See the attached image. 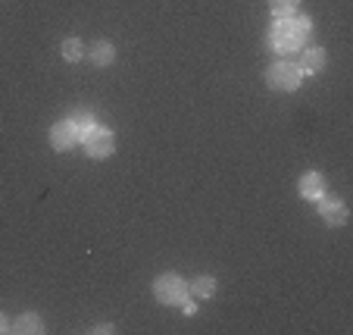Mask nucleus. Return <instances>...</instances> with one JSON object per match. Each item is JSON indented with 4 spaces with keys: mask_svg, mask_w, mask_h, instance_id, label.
I'll use <instances>...</instances> for the list:
<instances>
[{
    "mask_svg": "<svg viewBox=\"0 0 353 335\" xmlns=\"http://www.w3.org/2000/svg\"><path fill=\"white\" fill-rule=\"evenodd\" d=\"M116 326H110V323H103V326H94V332H113Z\"/></svg>",
    "mask_w": 353,
    "mask_h": 335,
    "instance_id": "obj_16",
    "label": "nucleus"
},
{
    "mask_svg": "<svg viewBox=\"0 0 353 335\" xmlns=\"http://www.w3.org/2000/svg\"><path fill=\"white\" fill-rule=\"evenodd\" d=\"M310 32H313V22L310 16H288V19H275L272 28L266 32V44L275 54H297L303 50Z\"/></svg>",
    "mask_w": 353,
    "mask_h": 335,
    "instance_id": "obj_1",
    "label": "nucleus"
},
{
    "mask_svg": "<svg viewBox=\"0 0 353 335\" xmlns=\"http://www.w3.org/2000/svg\"><path fill=\"white\" fill-rule=\"evenodd\" d=\"M69 122L75 126V132H79V138H85L88 132H91L94 126H97V119H94V113H88V110H79V113L69 116Z\"/></svg>",
    "mask_w": 353,
    "mask_h": 335,
    "instance_id": "obj_13",
    "label": "nucleus"
},
{
    "mask_svg": "<svg viewBox=\"0 0 353 335\" xmlns=\"http://www.w3.org/2000/svg\"><path fill=\"white\" fill-rule=\"evenodd\" d=\"M316 207H319V216L328 222V226H344L347 216H350L347 204L341 201L338 195H322L319 201H316Z\"/></svg>",
    "mask_w": 353,
    "mask_h": 335,
    "instance_id": "obj_5",
    "label": "nucleus"
},
{
    "mask_svg": "<svg viewBox=\"0 0 353 335\" xmlns=\"http://www.w3.org/2000/svg\"><path fill=\"white\" fill-rule=\"evenodd\" d=\"M297 191L303 201H319V198L325 195V179H322V173H316V169L303 173L297 182Z\"/></svg>",
    "mask_w": 353,
    "mask_h": 335,
    "instance_id": "obj_7",
    "label": "nucleus"
},
{
    "mask_svg": "<svg viewBox=\"0 0 353 335\" xmlns=\"http://www.w3.org/2000/svg\"><path fill=\"white\" fill-rule=\"evenodd\" d=\"M79 132H75V126L69 119H63V122H57L54 128H50V144H54V151H72L75 144H79Z\"/></svg>",
    "mask_w": 353,
    "mask_h": 335,
    "instance_id": "obj_6",
    "label": "nucleus"
},
{
    "mask_svg": "<svg viewBox=\"0 0 353 335\" xmlns=\"http://www.w3.org/2000/svg\"><path fill=\"white\" fill-rule=\"evenodd\" d=\"M7 329H10V323H7V316L0 314V332H7Z\"/></svg>",
    "mask_w": 353,
    "mask_h": 335,
    "instance_id": "obj_17",
    "label": "nucleus"
},
{
    "mask_svg": "<svg viewBox=\"0 0 353 335\" xmlns=\"http://www.w3.org/2000/svg\"><path fill=\"white\" fill-rule=\"evenodd\" d=\"M300 0H269V13L275 19H288V16H297Z\"/></svg>",
    "mask_w": 353,
    "mask_h": 335,
    "instance_id": "obj_12",
    "label": "nucleus"
},
{
    "mask_svg": "<svg viewBox=\"0 0 353 335\" xmlns=\"http://www.w3.org/2000/svg\"><path fill=\"white\" fill-rule=\"evenodd\" d=\"M154 295L160 304L166 307H181V301L188 298V282L181 279L179 273H163L160 279L154 282Z\"/></svg>",
    "mask_w": 353,
    "mask_h": 335,
    "instance_id": "obj_3",
    "label": "nucleus"
},
{
    "mask_svg": "<svg viewBox=\"0 0 353 335\" xmlns=\"http://www.w3.org/2000/svg\"><path fill=\"white\" fill-rule=\"evenodd\" d=\"M300 82H303V73H300V66L291 60H279L266 69V85L272 88V91H281V94L297 91Z\"/></svg>",
    "mask_w": 353,
    "mask_h": 335,
    "instance_id": "obj_2",
    "label": "nucleus"
},
{
    "mask_svg": "<svg viewBox=\"0 0 353 335\" xmlns=\"http://www.w3.org/2000/svg\"><path fill=\"white\" fill-rule=\"evenodd\" d=\"M60 50H63V60H66V63H79L81 57H85V47H81L79 38H66Z\"/></svg>",
    "mask_w": 353,
    "mask_h": 335,
    "instance_id": "obj_14",
    "label": "nucleus"
},
{
    "mask_svg": "<svg viewBox=\"0 0 353 335\" xmlns=\"http://www.w3.org/2000/svg\"><path fill=\"white\" fill-rule=\"evenodd\" d=\"M181 310H185L188 316H194V314H197V304H191V301L185 298V301H181Z\"/></svg>",
    "mask_w": 353,
    "mask_h": 335,
    "instance_id": "obj_15",
    "label": "nucleus"
},
{
    "mask_svg": "<svg viewBox=\"0 0 353 335\" xmlns=\"http://www.w3.org/2000/svg\"><path fill=\"white\" fill-rule=\"evenodd\" d=\"M88 57H91L94 66H110V63L116 60V47L110 44V41H97V44L91 47V54H88Z\"/></svg>",
    "mask_w": 353,
    "mask_h": 335,
    "instance_id": "obj_11",
    "label": "nucleus"
},
{
    "mask_svg": "<svg viewBox=\"0 0 353 335\" xmlns=\"http://www.w3.org/2000/svg\"><path fill=\"white\" fill-rule=\"evenodd\" d=\"M10 329H13V332H19V335H28V332L41 335V332H44V320H41L38 314H22Z\"/></svg>",
    "mask_w": 353,
    "mask_h": 335,
    "instance_id": "obj_9",
    "label": "nucleus"
},
{
    "mask_svg": "<svg viewBox=\"0 0 353 335\" xmlns=\"http://www.w3.org/2000/svg\"><path fill=\"white\" fill-rule=\"evenodd\" d=\"M188 295L200 298V301L213 298V295H216V279H213V276H197V279L188 285Z\"/></svg>",
    "mask_w": 353,
    "mask_h": 335,
    "instance_id": "obj_10",
    "label": "nucleus"
},
{
    "mask_svg": "<svg viewBox=\"0 0 353 335\" xmlns=\"http://www.w3.org/2000/svg\"><path fill=\"white\" fill-rule=\"evenodd\" d=\"M300 73H319L322 66H325V50L322 47H307V50H300Z\"/></svg>",
    "mask_w": 353,
    "mask_h": 335,
    "instance_id": "obj_8",
    "label": "nucleus"
},
{
    "mask_svg": "<svg viewBox=\"0 0 353 335\" xmlns=\"http://www.w3.org/2000/svg\"><path fill=\"white\" fill-rule=\"evenodd\" d=\"M81 144H85V154L91 157V160H107L116 151V135L103 126H94L91 132L81 138Z\"/></svg>",
    "mask_w": 353,
    "mask_h": 335,
    "instance_id": "obj_4",
    "label": "nucleus"
}]
</instances>
